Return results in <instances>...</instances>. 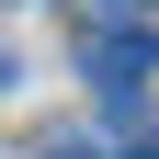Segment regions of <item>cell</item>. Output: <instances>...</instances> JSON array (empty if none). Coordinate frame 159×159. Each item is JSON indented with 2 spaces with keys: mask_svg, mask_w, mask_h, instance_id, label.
I'll use <instances>...</instances> for the list:
<instances>
[{
  "mask_svg": "<svg viewBox=\"0 0 159 159\" xmlns=\"http://www.w3.org/2000/svg\"><path fill=\"white\" fill-rule=\"evenodd\" d=\"M0 91H11V46H0Z\"/></svg>",
  "mask_w": 159,
  "mask_h": 159,
  "instance_id": "3",
  "label": "cell"
},
{
  "mask_svg": "<svg viewBox=\"0 0 159 159\" xmlns=\"http://www.w3.org/2000/svg\"><path fill=\"white\" fill-rule=\"evenodd\" d=\"M80 80H91L102 102H136V91L159 80V34H148V11H114V23L80 34Z\"/></svg>",
  "mask_w": 159,
  "mask_h": 159,
  "instance_id": "1",
  "label": "cell"
},
{
  "mask_svg": "<svg viewBox=\"0 0 159 159\" xmlns=\"http://www.w3.org/2000/svg\"><path fill=\"white\" fill-rule=\"evenodd\" d=\"M114 11H159V0H91V23H114Z\"/></svg>",
  "mask_w": 159,
  "mask_h": 159,
  "instance_id": "2",
  "label": "cell"
}]
</instances>
